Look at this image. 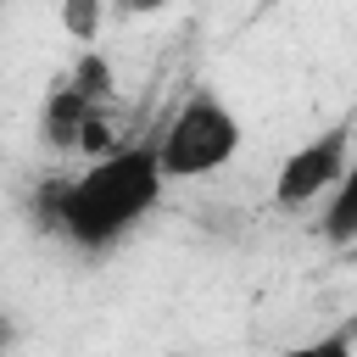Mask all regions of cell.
<instances>
[{
	"label": "cell",
	"mask_w": 357,
	"mask_h": 357,
	"mask_svg": "<svg viewBox=\"0 0 357 357\" xmlns=\"http://www.w3.org/2000/svg\"><path fill=\"white\" fill-rule=\"evenodd\" d=\"M162 190H167V178H162L156 145L117 139L112 151L89 156L73 178H61L50 190V229L61 240H73L78 251H112L162 206Z\"/></svg>",
	"instance_id": "obj_1"
},
{
	"label": "cell",
	"mask_w": 357,
	"mask_h": 357,
	"mask_svg": "<svg viewBox=\"0 0 357 357\" xmlns=\"http://www.w3.org/2000/svg\"><path fill=\"white\" fill-rule=\"evenodd\" d=\"M112 100H117V78H112V61L95 50V45H78V61L73 73L45 95V112H39V134L56 145V151H84V156H100L117 145V117H112Z\"/></svg>",
	"instance_id": "obj_2"
},
{
	"label": "cell",
	"mask_w": 357,
	"mask_h": 357,
	"mask_svg": "<svg viewBox=\"0 0 357 357\" xmlns=\"http://www.w3.org/2000/svg\"><path fill=\"white\" fill-rule=\"evenodd\" d=\"M151 145H156V162H162V178L167 184L173 178H212V173H223L240 156L245 128H240V112L223 95L190 89L173 106V117L151 134Z\"/></svg>",
	"instance_id": "obj_3"
},
{
	"label": "cell",
	"mask_w": 357,
	"mask_h": 357,
	"mask_svg": "<svg viewBox=\"0 0 357 357\" xmlns=\"http://www.w3.org/2000/svg\"><path fill=\"white\" fill-rule=\"evenodd\" d=\"M351 173V123H329L324 134L301 139L279 173H273V206L284 212H312V201L324 190H335L340 178Z\"/></svg>",
	"instance_id": "obj_4"
},
{
	"label": "cell",
	"mask_w": 357,
	"mask_h": 357,
	"mask_svg": "<svg viewBox=\"0 0 357 357\" xmlns=\"http://www.w3.org/2000/svg\"><path fill=\"white\" fill-rule=\"evenodd\" d=\"M312 206H318V218H324V234H329L335 245H351V234H357V223H351V218H357V178L346 173V178H340L335 190H324Z\"/></svg>",
	"instance_id": "obj_5"
},
{
	"label": "cell",
	"mask_w": 357,
	"mask_h": 357,
	"mask_svg": "<svg viewBox=\"0 0 357 357\" xmlns=\"http://www.w3.org/2000/svg\"><path fill=\"white\" fill-rule=\"evenodd\" d=\"M106 22V0H61V28L73 45H95Z\"/></svg>",
	"instance_id": "obj_6"
},
{
	"label": "cell",
	"mask_w": 357,
	"mask_h": 357,
	"mask_svg": "<svg viewBox=\"0 0 357 357\" xmlns=\"http://www.w3.org/2000/svg\"><path fill=\"white\" fill-rule=\"evenodd\" d=\"M123 11H162V6H173V0H117Z\"/></svg>",
	"instance_id": "obj_7"
},
{
	"label": "cell",
	"mask_w": 357,
	"mask_h": 357,
	"mask_svg": "<svg viewBox=\"0 0 357 357\" xmlns=\"http://www.w3.org/2000/svg\"><path fill=\"white\" fill-rule=\"evenodd\" d=\"M6 340H11V324H6V312H0V346H6Z\"/></svg>",
	"instance_id": "obj_8"
},
{
	"label": "cell",
	"mask_w": 357,
	"mask_h": 357,
	"mask_svg": "<svg viewBox=\"0 0 357 357\" xmlns=\"http://www.w3.org/2000/svg\"><path fill=\"white\" fill-rule=\"evenodd\" d=\"M0 6H6V0H0Z\"/></svg>",
	"instance_id": "obj_9"
}]
</instances>
